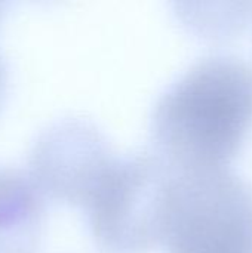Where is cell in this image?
I'll return each mask as SVG.
<instances>
[{
	"label": "cell",
	"mask_w": 252,
	"mask_h": 253,
	"mask_svg": "<svg viewBox=\"0 0 252 253\" xmlns=\"http://www.w3.org/2000/svg\"><path fill=\"white\" fill-rule=\"evenodd\" d=\"M114 157L92 120L67 116L49 123L33 141L28 175L42 193L83 206Z\"/></svg>",
	"instance_id": "277c9868"
},
{
	"label": "cell",
	"mask_w": 252,
	"mask_h": 253,
	"mask_svg": "<svg viewBox=\"0 0 252 253\" xmlns=\"http://www.w3.org/2000/svg\"><path fill=\"white\" fill-rule=\"evenodd\" d=\"M175 169L156 151L116 156L83 205L98 245L140 253L163 242Z\"/></svg>",
	"instance_id": "7a4b0ae2"
},
{
	"label": "cell",
	"mask_w": 252,
	"mask_h": 253,
	"mask_svg": "<svg viewBox=\"0 0 252 253\" xmlns=\"http://www.w3.org/2000/svg\"><path fill=\"white\" fill-rule=\"evenodd\" d=\"M43 221V193L28 172L0 163V253L34 252Z\"/></svg>",
	"instance_id": "5b68a950"
},
{
	"label": "cell",
	"mask_w": 252,
	"mask_h": 253,
	"mask_svg": "<svg viewBox=\"0 0 252 253\" xmlns=\"http://www.w3.org/2000/svg\"><path fill=\"white\" fill-rule=\"evenodd\" d=\"M177 13L181 19L195 31L206 34L208 37H223L236 33L244 27L252 16V3H238L229 6L227 10H212L209 4L208 10L202 3H177Z\"/></svg>",
	"instance_id": "8992f818"
},
{
	"label": "cell",
	"mask_w": 252,
	"mask_h": 253,
	"mask_svg": "<svg viewBox=\"0 0 252 253\" xmlns=\"http://www.w3.org/2000/svg\"><path fill=\"white\" fill-rule=\"evenodd\" d=\"M177 172L168 253H252V187L227 168Z\"/></svg>",
	"instance_id": "3957f363"
},
{
	"label": "cell",
	"mask_w": 252,
	"mask_h": 253,
	"mask_svg": "<svg viewBox=\"0 0 252 253\" xmlns=\"http://www.w3.org/2000/svg\"><path fill=\"white\" fill-rule=\"evenodd\" d=\"M150 129L175 170L227 168L252 129V65L230 53L193 62L157 98Z\"/></svg>",
	"instance_id": "6da1fadb"
},
{
	"label": "cell",
	"mask_w": 252,
	"mask_h": 253,
	"mask_svg": "<svg viewBox=\"0 0 252 253\" xmlns=\"http://www.w3.org/2000/svg\"><path fill=\"white\" fill-rule=\"evenodd\" d=\"M6 86H7V70H6V64L0 55V105L3 101V96L6 93Z\"/></svg>",
	"instance_id": "52a82bcc"
}]
</instances>
